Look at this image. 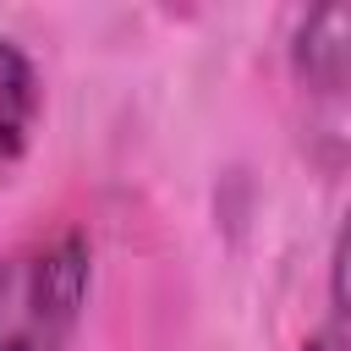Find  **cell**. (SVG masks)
Listing matches in <instances>:
<instances>
[{"label": "cell", "instance_id": "1", "mask_svg": "<svg viewBox=\"0 0 351 351\" xmlns=\"http://www.w3.org/2000/svg\"><path fill=\"white\" fill-rule=\"evenodd\" d=\"M93 280L82 230L27 241L0 258V351H66Z\"/></svg>", "mask_w": 351, "mask_h": 351}, {"label": "cell", "instance_id": "2", "mask_svg": "<svg viewBox=\"0 0 351 351\" xmlns=\"http://www.w3.org/2000/svg\"><path fill=\"white\" fill-rule=\"evenodd\" d=\"M291 71L307 93H351V0L313 5L291 33Z\"/></svg>", "mask_w": 351, "mask_h": 351}, {"label": "cell", "instance_id": "3", "mask_svg": "<svg viewBox=\"0 0 351 351\" xmlns=\"http://www.w3.org/2000/svg\"><path fill=\"white\" fill-rule=\"evenodd\" d=\"M38 71L22 55V44L0 38V165H11L27 148V132L38 121Z\"/></svg>", "mask_w": 351, "mask_h": 351}, {"label": "cell", "instance_id": "4", "mask_svg": "<svg viewBox=\"0 0 351 351\" xmlns=\"http://www.w3.org/2000/svg\"><path fill=\"white\" fill-rule=\"evenodd\" d=\"M329 302L340 313V324H351V214L335 236V252H329Z\"/></svg>", "mask_w": 351, "mask_h": 351}, {"label": "cell", "instance_id": "5", "mask_svg": "<svg viewBox=\"0 0 351 351\" xmlns=\"http://www.w3.org/2000/svg\"><path fill=\"white\" fill-rule=\"evenodd\" d=\"M302 351H351V324H329V329H318Z\"/></svg>", "mask_w": 351, "mask_h": 351}]
</instances>
